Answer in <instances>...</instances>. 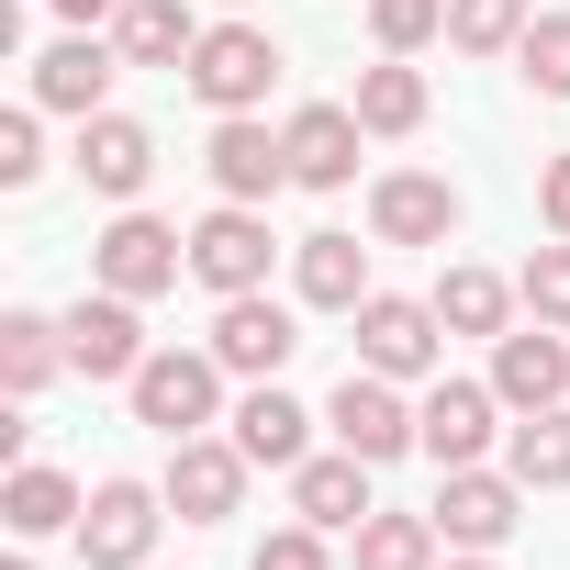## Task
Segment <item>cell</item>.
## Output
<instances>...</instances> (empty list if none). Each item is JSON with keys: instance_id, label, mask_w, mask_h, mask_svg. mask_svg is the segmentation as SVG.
<instances>
[{"instance_id": "obj_6", "label": "cell", "mask_w": 570, "mask_h": 570, "mask_svg": "<svg viewBox=\"0 0 570 570\" xmlns=\"http://www.w3.org/2000/svg\"><path fill=\"white\" fill-rule=\"evenodd\" d=\"M492 436H503V392H492V381H425V403H414V448H425L436 470H470Z\"/></svg>"}, {"instance_id": "obj_32", "label": "cell", "mask_w": 570, "mask_h": 570, "mask_svg": "<svg viewBox=\"0 0 570 570\" xmlns=\"http://www.w3.org/2000/svg\"><path fill=\"white\" fill-rule=\"evenodd\" d=\"M514 292H525V314H537V325H559V336H570V235H559V246H537V257L514 268Z\"/></svg>"}, {"instance_id": "obj_8", "label": "cell", "mask_w": 570, "mask_h": 570, "mask_svg": "<svg viewBox=\"0 0 570 570\" xmlns=\"http://www.w3.org/2000/svg\"><path fill=\"white\" fill-rule=\"evenodd\" d=\"M157 525H168V492H157V481H101L90 514H79V559H90V570H146Z\"/></svg>"}, {"instance_id": "obj_25", "label": "cell", "mask_w": 570, "mask_h": 570, "mask_svg": "<svg viewBox=\"0 0 570 570\" xmlns=\"http://www.w3.org/2000/svg\"><path fill=\"white\" fill-rule=\"evenodd\" d=\"M90 503H79V481L68 470H46V459H23L12 470V492H0V525L12 537H57V525H79Z\"/></svg>"}, {"instance_id": "obj_35", "label": "cell", "mask_w": 570, "mask_h": 570, "mask_svg": "<svg viewBox=\"0 0 570 570\" xmlns=\"http://www.w3.org/2000/svg\"><path fill=\"white\" fill-rule=\"evenodd\" d=\"M537 213H548V235H570V146L537 168Z\"/></svg>"}, {"instance_id": "obj_18", "label": "cell", "mask_w": 570, "mask_h": 570, "mask_svg": "<svg viewBox=\"0 0 570 570\" xmlns=\"http://www.w3.org/2000/svg\"><path fill=\"white\" fill-rule=\"evenodd\" d=\"M79 179H90L101 202H135V190L157 179V135H146L135 112H79Z\"/></svg>"}, {"instance_id": "obj_5", "label": "cell", "mask_w": 570, "mask_h": 570, "mask_svg": "<svg viewBox=\"0 0 570 570\" xmlns=\"http://www.w3.org/2000/svg\"><path fill=\"white\" fill-rule=\"evenodd\" d=\"M436 358H448L436 303H414V292H370V303H358V370H381V381H436Z\"/></svg>"}, {"instance_id": "obj_20", "label": "cell", "mask_w": 570, "mask_h": 570, "mask_svg": "<svg viewBox=\"0 0 570 570\" xmlns=\"http://www.w3.org/2000/svg\"><path fill=\"white\" fill-rule=\"evenodd\" d=\"M224 425H235V448H246L257 470H303V459H314V414L279 392V381H246V403H235Z\"/></svg>"}, {"instance_id": "obj_34", "label": "cell", "mask_w": 570, "mask_h": 570, "mask_svg": "<svg viewBox=\"0 0 570 570\" xmlns=\"http://www.w3.org/2000/svg\"><path fill=\"white\" fill-rule=\"evenodd\" d=\"M257 570H325V525H279V537H257Z\"/></svg>"}, {"instance_id": "obj_2", "label": "cell", "mask_w": 570, "mask_h": 570, "mask_svg": "<svg viewBox=\"0 0 570 570\" xmlns=\"http://www.w3.org/2000/svg\"><path fill=\"white\" fill-rule=\"evenodd\" d=\"M179 268H190V235H179V224H157V213H112V224H101V246H90V279H101V292H124V303L179 292Z\"/></svg>"}, {"instance_id": "obj_37", "label": "cell", "mask_w": 570, "mask_h": 570, "mask_svg": "<svg viewBox=\"0 0 570 570\" xmlns=\"http://www.w3.org/2000/svg\"><path fill=\"white\" fill-rule=\"evenodd\" d=\"M448 570H492V548H459V559H448Z\"/></svg>"}, {"instance_id": "obj_31", "label": "cell", "mask_w": 570, "mask_h": 570, "mask_svg": "<svg viewBox=\"0 0 570 570\" xmlns=\"http://www.w3.org/2000/svg\"><path fill=\"white\" fill-rule=\"evenodd\" d=\"M370 35H381V57H425L448 35V0H370Z\"/></svg>"}, {"instance_id": "obj_14", "label": "cell", "mask_w": 570, "mask_h": 570, "mask_svg": "<svg viewBox=\"0 0 570 570\" xmlns=\"http://www.w3.org/2000/svg\"><path fill=\"white\" fill-rule=\"evenodd\" d=\"M292 347H303V325H292V303H268V292H235V303L213 314V358H224L235 381H279Z\"/></svg>"}, {"instance_id": "obj_30", "label": "cell", "mask_w": 570, "mask_h": 570, "mask_svg": "<svg viewBox=\"0 0 570 570\" xmlns=\"http://www.w3.org/2000/svg\"><path fill=\"white\" fill-rule=\"evenodd\" d=\"M514 68H525V90H537V101H570V12H537V23H525V46H514Z\"/></svg>"}, {"instance_id": "obj_13", "label": "cell", "mask_w": 570, "mask_h": 570, "mask_svg": "<svg viewBox=\"0 0 570 570\" xmlns=\"http://www.w3.org/2000/svg\"><path fill=\"white\" fill-rule=\"evenodd\" d=\"M146 303H124V292H79L57 325H68V370H90V381H135L146 370V325H135Z\"/></svg>"}, {"instance_id": "obj_33", "label": "cell", "mask_w": 570, "mask_h": 570, "mask_svg": "<svg viewBox=\"0 0 570 570\" xmlns=\"http://www.w3.org/2000/svg\"><path fill=\"white\" fill-rule=\"evenodd\" d=\"M46 168V135H35V112H0V190H23Z\"/></svg>"}, {"instance_id": "obj_16", "label": "cell", "mask_w": 570, "mask_h": 570, "mask_svg": "<svg viewBox=\"0 0 570 570\" xmlns=\"http://www.w3.org/2000/svg\"><path fill=\"white\" fill-rule=\"evenodd\" d=\"M492 392H503V414H548L559 392H570V347H559V325H514V336H492Z\"/></svg>"}, {"instance_id": "obj_10", "label": "cell", "mask_w": 570, "mask_h": 570, "mask_svg": "<svg viewBox=\"0 0 570 570\" xmlns=\"http://www.w3.org/2000/svg\"><path fill=\"white\" fill-rule=\"evenodd\" d=\"M514 525H525V481H514V470H481V459H470V470L436 481V537H448V548H503Z\"/></svg>"}, {"instance_id": "obj_4", "label": "cell", "mask_w": 570, "mask_h": 570, "mask_svg": "<svg viewBox=\"0 0 570 570\" xmlns=\"http://www.w3.org/2000/svg\"><path fill=\"white\" fill-rule=\"evenodd\" d=\"M268 213L257 202H213L202 224H190V279H202V292L213 303H235V292H268Z\"/></svg>"}, {"instance_id": "obj_27", "label": "cell", "mask_w": 570, "mask_h": 570, "mask_svg": "<svg viewBox=\"0 0 570 570\" xmlns=\"http://www.w3.org/2000/svg\"><path fill=\"white\" fill-rule=\"evenodd\" d=\"M370 135H414L425 124V68L414 57H381V68H358V101H347Z\"/></svg>"}, {"instance_id": "obj_12", "label": "cell", "mask_w": 570, "mask_h": 570, "mask_svg": "<svg viewBox=\"0 0 570 570\" xmlns=\"http://www.w3.org/2000/svg\"><path fill=\"white\" fill-rule=\"evenodd\" d=\"M370 235L381 246H448L459 235V190L436 168H381L370 179Z\"/></svg>"}, {"instance_id": "obj_9", "label": "cell", "mask_w": 570, "mask_h": 570, "mask_svg": "<svg viewBox=\"0 0 570 570\" xmlns=\"http://www.w3.org/2000/svg\"><path fill=\"white\" fill-rule=\"evenodd\" d=\"M325 425H336V448H358L370 470H392V459L414 448V403H403V381H381V370H347L336 403H325Z\"/></svg>"}, {"instance_id": "obj_11", "label": "cell", "mask_w": 570, "mask_h": 570, "mask_svg": "<svg viewBox=\"0 0 570 570\" xmlns=\"http://www.w3.org/2000/svg\"><path fill=\"white\" fill-rule=\"evenodd\" d=\"M202 168H213V190H224V202H279V190H292V146H279L257 112H213Z\"/></svg>"}, {"instance_id": "obj_29", "label": "cell", "mask_w": 570, "mask_h": 570, "mask_svg": "<svg viewBox=\"0 0 570 570\" xmlns=\"http://www.w3.org/2000/svg\"><path fill=\"white\" fill-rule=\"evenodd\" d=\"M358 570H436V514H370Z\"/></svg>"}, {"instance_id": "obj_17", "label": "cell", "mask_w": 570, "mask_h": 570, "mask_svg": "<svg viewBox=\"0 0 570 570\" xmlns=\"http://www.w3.org/2000/svg\"><path fill=\"white\" fill-rule=\"evenodd\" d=\"M112 79H124V46L68 35V46L35 57V112H112Z\"/></svg>"}, {"instance_id": "obj_7", "label": "cell", "mask_w": 570, "mask_h": 570, "mask_svg": "<svg viewBox=\"0 0 570 570\" xmlns=\"http://www.w3.org/2000/svg\"><path fill=\"white\" fill-rule=\"evenodd\" d=\"M246 470H257V459H246L235 436H179L157 492H168V514H179V525H224V514L246 503Z\"/></svg>"}, {"instance_id": "obj_19", "label": "cell", "mask_w": 570, "mask_h": 570, "mask_svg": "<svg viewBox=\"0 0 570 570\" xmlns=\"http://www.w3.org/2000/svg\"><path fill=\"white\" fill-rule=\"evenodd\" d=\"M292 514L303 525H325V537H358L381 503H370V459L358 448H336V459H303L292 470Z\"/></svg>"}, {"instance_id": "obj_23", "label": "cell", "mask_w": 570, "mask_h": 570, "mask_svg": "<svg viewBox=\"0 0 570 570\" xmlns=\"http://www.w3.org/2000/svg\"><path fill=\"white\" fill-rule=\"evenodd\" d=\"M425 303H436L448 336H514V303H525V292H514V279H492V268H448Z\"/></svg>"}, {"instance_id": "obj_21", "label": "cell", "mask_w": 570, "mask_h": 570, "mask_svg": "<svg viewBox=\"0 0 570 570\" xmlns=\"http://www.w3.org/2000/svg\"><path fill=\"white\" fill-rule=\"evenodd\" d=\"M292 279H303L314 314H358V303H370V246H358V235H303V246H292Z\"/></svg>"}, {"instance_id": "obj_15", "label": "cell", "mask_w": 570, "mask_h": 570, "mask_svg": "<svg viewBox=\"0 0 570 570\" xmlns=\"http://www.w3.org/2000/svg\"><path fill=\"white\" fill-rule=\"evenodd\" d=\"M279 146H292V179H303V190H347V179H358L370 124H358L347 101H303L292 124H279Z\"/></svg>"}, {"instance_id": "obj_22", "label": "cell", "mask_w": 570, "mask_h": 570, "mask_svg": "<svg viewBox=\"0 0 570 570\" xmlns=\"http://www.w3.org/2000/svg\"><path fill=\"white\" fill-rule=\"evenodd\" d=\"M112 46H124V68H190V46H202V12H190V0H124Z\"/></svg>"}, {"instance_id": "obj_3", "label": "cell", "mask_w": 570, "mask_h": 570, "mask_svg": "<svg viewBox=\"0 0 570 570\" xmlns=\"http://www.w3.org/2000/svg\"><path fill=\"white\" fill-rule=\"evenodd\" d=\"M179 79H190L213 112H257L268 79H279V35H268V23H202V46H190Z\"/></svg>"}, {"instance_id": "obj_39", "label": "cell", "mask_w": 570, "mask_h": 570, "mask_svg": "<svg viewBox=\"0 0 570 570\" xmlns=\"http://www.w3.org/2000/svg\"><path fill=\"white\" fill-rule=\"evenodd\" d=\"M224 12H246V0H224Z\"/></svg>"}, {"instance_id": "obj_36", "label": "cell", "mask_w": 570, "mask_h": 570, "mask_svg": "<svg viewBox=\"0 0 570 570\" xmlns=\"http://www.w3.org/2000/svg\"><path fill=\"white\" fill-rule=\"evenodd\" d=\"M68 12V35H90V23H124V0H57Z\"/></svg>"}, {"instance_id": "obj_24", "label": "cell", "mask_w": 570, "mask_h": 570, "mask_svg": "<svg viewBox=\"0 0 570 570\" xmlns=\"http://www.w3.org/2000/svg\"><path fill=\"white\" fill-rule=\"evenodd\" d=\"M57 370H68V325L57 314H0V392L35 403Z\"/></svg>"}, {"instance_id": "obj_26", "label": "cell", "mask_w": 570, "mask_h": 570, "mask_svg": "<svg viewBox=\"0 0 570 570\" xmlns=\"http://www.w3.org/2000/svg\"><path fill=\"white\" fill-rule=\"evenodd\" d=\"M503 470H514L525 492H559V481H570V403L514 414V425H503Z\"/></svg>"}, {"instance_id": "obj_1", "label": "cell", "mask_w": 570, "mask_h": 570, "mask_svg": "<svg viewBox=\"0 0 570 570\" xmlns=\"http://www.w3.org/2000/svg\"><path fill=\"white\" fill-rule=\"evenodd\" d=\"M224 381H235V370H224L213 347H146V370H135L124 392H135V425H157V436L179 448V436H213Z\"/></svg>"}, {"instance_id": "obj_38", "label": "cell", "mask_w": 570, "mask_h": 570, "mask_svg": "<svg viewBox=\"0 0 570 570\" xmlns=\"http://www.w3.org/2000/svg\"><path fill=\"white\" fill-rule=\"evenodd\" d=\"M0 570H35V559H0Z\"/></svg>"}, {"instance_id": "obj_28", "label": "cell", "mask_w": 570, "mask_h": 570, "mask_svg": "<svg viewBox=\"0 0 570 570\" xmlns=\"http://www.w3.org/2000/svg\"><path fill=\"white\" fill-rule=\"evenodd\" d=\"M525 23H537L525 0H448V46H459V57H514Z\"/></svg>"}]
</instances>
